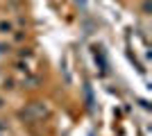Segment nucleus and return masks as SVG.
<instances>
[{"instance_id": "nucleus-1", "label": "nucleus", "mask_w": 152, "mask_h": 136, "mask_svg": "<svg viewBox=\"0 0 152 136\" xmlns=\"http://www.w3.org/2000/svg\"><path fill=\"white\" fill-rule=\"evenodd\" d=\"M27 109H30L32 113H34V120H41V118H43L45 113H48V109L43 107V102H32L30 107H27Z\"/></svg>"}, {"instance_id": "nucleus-5", "label": "nucleus", "mask_w": 152, "mask_h": 136, "mask_svg": "<svg viewBox=\"0 0 152 136\" xmlns=\"http://www.w3.org/2000/svg\"><path fill=\"white\" fill-rule=\"evenodd\" d=\"M2 129H5V123H0V132H2Z\"/></svg>"}, {"instance_id": "nucleus-3", "label": "nucleus", "mask_w": 152, "mask_h": 136, "mask_svg": "<svg viewBox=\"0 0 152 136\" xmlns=\"http://www.w3.org/2000/svg\"><path fill=\"white\" fill-rule=\"evenodd\" d=\"M5 50H9V45H2V43H0V55H2Z\"/></svg>"}, {"instance_id": "nucleus-2", "label": "nucleus", "mask_w": 152, "mask_h": 136, "mask_svg": "<svg viewBox=\"0 0 152 136\" xmlns=\"http://www.w3.org/2000/svg\"><path fill=\"white\" fill-rule=\"evenodd\" d=\"M0 32L9 34V32H12V23H0Z\"/></svg>"}, {"instance_id": "nucleus-4", "label": "nucleus", "mask_w": 152, "mask_h": 136, "mask_svg": "<svg viewBox=\"0 0 152 136\" xmlns=\"http://www.w3.org/2000/svg\"><path fill=\"white\" fill-rule=\"evenodd\" d=\"M2 104H5V100H2V97H0V109H2Z\"/></svg>"}]
</instances>
